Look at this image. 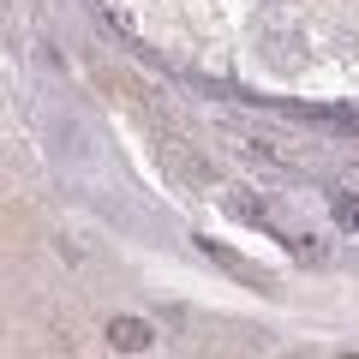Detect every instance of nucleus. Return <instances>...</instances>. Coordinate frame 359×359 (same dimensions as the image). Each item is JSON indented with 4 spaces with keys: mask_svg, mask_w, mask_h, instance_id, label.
I'll return each instance as SVG.
<instances>
[{
    "mask_svg": "<svg viewBox=\"0 0 359 359\" xmlns=\"http://www.w3.org/2000/svg\"><path fill=\"white\" fill-rule=\"evenodd\" d=\"M198 245H204V252H210V257H216V264H222V269H228V276H240V282H245V287H264V294H269V287H276V282H269V276H264V269H257V264H245V257H233V252H222V245H216V240H198Z\"/></svg>",
    "mask_w": 359,
    "mask_h": 359,
    "instance_id": "1",
    "label": "nucleus"
},
{
    "mask_svg": "<svg viewBox=\"0 0 359 359\" xmlns=\"http://www.w3.org/2000/svg\"><path fill=\"white\" fill-rule=\"evenodd\" d=\"M108 341H114L120 353H144L156 335H150V323H144V318H114V323H108Z\"/></svg>",
    "mask_w": 359,
    "mask_h": 359,
    "instance_id": "2",
    "label": "nucleus"
},
{
    "mask_svg": "<svg viewBox=\"0 0 359 359\" xmlns=\"http://www.w3.org/2000/svg\"><path fill=\"white\" fill-rule=\"evenodd\" d=\"M222 210H228V216H240V222H252V228H264V222H269V210L252 204V198H245V186H222Z\"/></svg>",
    "mask_w": 359,
    "mask_h": 359,
    "instance_id": "3",
    "label": "nucleus"
},
{
    "mask_svg": "<svg viewBox=\"0 0 359 359\" xmlns=\"http://www.w3.org/2000/svg\"><path fill=\"white\" fill-rule=\"evenodd\" d=\"M330 216L341 233H359V192H347V186H335L330 192Z\"/></svg>",
    "mask_w": 359,
    "mask_h": 359,
    "instance_id": "4",
    "label": "nucleus"
},
{
    "mask_svg": "<svg viewBox=\"0 0 359 359\" xmlns=\"http://www.w3.org/2000/svg\"><path fill=\"white\" fill-rule=\"evenodd\" d=\"M335 359H359V353H335Z\"/></svg>",
    "mask_w": 359,
    "mask_h": 359,
    "instance_id": "5",
    "label": "nucleus"
}]
</instances>
